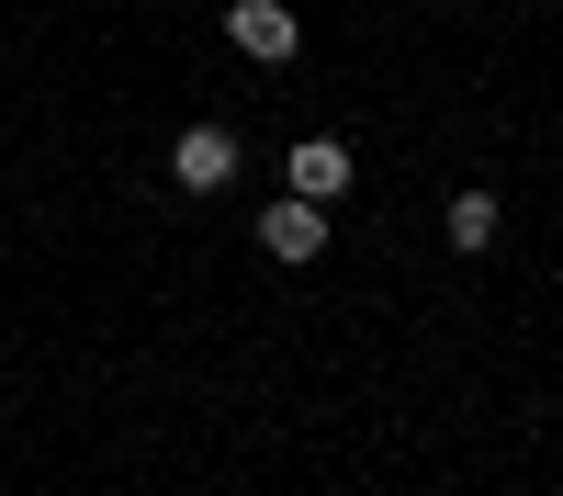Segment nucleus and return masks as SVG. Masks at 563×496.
Here are the masks:
<instances>
[{
  "label": "nucleus",
  "mask_w": 563,
  "mask_h": 496,
  "mask_svg": "<svg viewBox=\"0 0 563 496\" xmlns=\"http://www.w3.org/2000/svg\"><path fill=\"white\" fill-rule=\"evenodd\" d=\"M169 180H180V192H225V180H238V135H225V124H192V135L169 147Z\"/></svg>",
  "instance_id": "f257e3e1"
},
{
  "label": "nucleus",
  "mask_w": 563,
  "mask_h": 496,
  "mask_svg": "<svg viewBox=\"0 0 563 496\" xmlns=\"http://www.w3.org/2000/svg\"><path fill=\"white\" fill-rule=\"evenodd\" d=\"M225 34H238V57H260V68H282L305 45V23L282 12V0H238V12H225Z\"/></svg>",
  "instance_id": "f03ea898"
},
{
  "label": "nucleus",
  "mask_w": 563,
  "mask_h": 496,
  "mask_svg": "<svg viewBox=\"0 0 563 496\" xmlns=\"http://www.w3.org/2000/svg\"><path fill=\"white\" fill-rule=\"evenodd\" d=\"M260 249H271V260H316V249H327V203H305V192L271 203V214H260Z\"/></svg>",
  "instance_id": "7ed1b4c3"
},
{
  "label": "nucleus",
  "mask_w": 563,
  "mask_h": 496,
  "mask_svg": "<svg viewBox=\"0 0 563 496\" xmlns=\"http://www.w3.org/2000/svg\"><path fill=\"white\" fill-rule=\"evenodd\" d=\"M294 192L305 203H339L350 192V147H339V135H305V147H294Z\"/></svg>",
  "instance_id": "20e7f679"
},
{
  "label": "nucleus",
  "mask_w": 563,
  "mask_h": 496,
  "mask_svg": "<svg viewBox=\"0 0 563 496\" xmlns=\"http://www.w3.org/2000/svg\"><path fill=\"white\" fill-rule=\"evenodd\" d=\"M496 225H507L496 192H451V249H496Z\"/></svg>",
  "instance_id": "39448f33"
}]
</instances>
